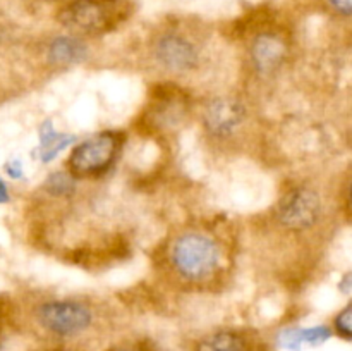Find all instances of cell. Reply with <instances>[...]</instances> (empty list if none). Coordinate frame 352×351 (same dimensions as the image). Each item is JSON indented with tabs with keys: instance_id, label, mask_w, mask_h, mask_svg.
<instances>
[{
	"instance_id": "obj_1",
	"label": "cell",
	"mask_w": 352,
	"mask_h": 351,
	"mask_svg": "<svg viewBox=\"0 0 352 351\" xmlns=\"http://www.w3.org/2000/svg\"><path fill=\"white\" fill-rule=\"evenodd\" d=\"M170 264L186 281H208L222 264V250L210 234L189 231L175 237L170 248Z\"/></svg>"
},
{
	"instance_id": "obj_2",
	"label": "cell",
	"mask_w": 352,
	"mask_h": 351,
	"mask_svg": "<svg viewBox=\"0 0 352 351\" xmlns=\"http://www.w3.org/2000/svg\"><path fill=\"white\" fill-rule=\"evenodd\" d=\"M122 147V134L113 131L93 134L72 148L67 171L76 178H93L109 171Z\"/></svg>"
},
{
	"instance_id": "obj_3",
	"label": "cell",
	"mask_w": 352,
	"mask_h": 351,
	"mask_svg": "<svg viewBox=\"0 0 352 351\" xmlns=\"http://www.w3.org/2000/svg\"><path fill=\"white\" fill-rule=\"evenodd\" d=\"M275 215L280 226L287 231L302 233L313 229L323 219L322 196L308 186L289 189L278 202Z\"/></svg>"
},
{
	"instance_id": "obj_4",
	"label": "cell",
	"mask_w": 352,
	"mask_h": 351,
	"mask_svg": "<svg viewBox=\"0 0 352 351\" xmlns=\"http://www.w3.org/2000/svg\"><path fill=\"white\" fill-rule=\"evenodd\" d=\"M38 322L57 337H74L89 329L93 313L85 303L74 299H55L38 308Z\"/></svg>"
},
{
	"instance_id": "obj_5",
	"label": "cell",
	"mask_w": 352,
	"mask_h": 351,
	"mask_svg": "<svg viewBox=\"0 0 352 351\" xmlns=\"http://www.w3.org/2000/svg\"><path fill=\"white\" fill-rule=\"evenodd\" d=\"M62 26L78 34H98L113 24V0H74L58 14Z\"/></svg>"
},
{
	"instance_id": "obj_6",
	"label": "cell",
	"mask_w": 352,
	"mask_h": 351,
	"mask_svg": "<svg viewBox=\"0 0 352 351\" xmlns=\"http://www.w3.org/2000/svg\"><path fill=\"white\" fill-rule=\"evenodd\" d=\"M153 57L170 72H189L198 67L199 48L181 31H164L153 41Z\"/></svg>"
},
{
	"instance_id": "obj_7",
	"label": "cell",
	"mask_w": 352,
	"mask_h": 351,
	"mask_svg": "<svg viewBox=\"0 0 352 351\" xmlns=\"http://www.w3.org/2000/svg\"><path fill=\"white\" fill-rule=\"evenodd\" d=\"M246 119L243 103L230 96H220L205 107L203 123L206 131L217 138H227L236 133Z\"/></svg>"
},
{
	"instance_id": "obj_8",
	"label": "cell",
	"mask_w": 352,
	"mask_h": 351,
	"mask_svg": "<svg viewBox=\"0 0 352 351\" xmlns=\"http://www.w3.org/2000/svg\"><path fill=\"white\" fill-rule=\"evenodd\" d=\"M289 54V45L285 38L278 33L265 31L253 40L250 48V57L254 69L261 74H272L284 65Z\"/></svg>"
},
{
	"instance_id": "obj_9",
	"label": "cell",
	"mask_w": 352,
	"mask_h": 351,
	"mask_svg": "<svg viewBox=\"0 0 352 351\" xmlns=\"http://www.w3.org/2000/svg\"><path fill=\"white\" fill-rule=\"evenodd\" d=\"M88 55V47L78 34H58L48 41L47 58L52 65L67 67L81 64Z\"/></svg>"
},
{
	"instance_id": "obj_10",
	"label": "cell",
	"mask_w": 352,
	"mask_h": 351,
	"mask_svg": "<svg viewBox=\"0 0 352 351\" xmlns=\"http://www.w3.org/2000/svg\"><path fill=\"white\" fill-rule=\"evenodd\" d=\"M38 136H40V147H38V157H40L41 162L48 164L54 158L58 157V153L65 150V148L71 147L76 141V138L72 134H64L58 133L55 129L54 123L52 120H45L40 126V131H38Z\"/></svg>"
},
{
	"instance_id": "obj_11",
	"label": "cell",
	"mask_w": 352,
	"mask_h": 351,
	"mask_svg": "<svg viewBox=\"0 0 352 351\" xmlns=\"http://www.w3.org/2000/svg\"><path fill=\"white\" fill-rule=\"evenodd\" d=\"M195 351H250L246 337L236 330H217L196 343Z\"/></svg>"
},
{
	"instance_id": "obj_12",
	"label": "cell",
	"mask_w": 352,
	"mask_h": 351,
	"mask_svg": "<svg viewBox=\"0 0 352 351\" xmlns=\"http://www.w3.org/2000/svg\"><path fill=\"white\" fill-rule=\"evenodd\" d=\"M330 336L327 327H311V329H291L280 336V344L287 350H299L305 344H320Z\"/></svg>"
},
{
	"instance_id": "obj_13",
	"label": "cell",
	"mask_w": 352,
	"mask_h": 351,
	"mask_svg": "<svg viewBox=\"0 0 352 351\" xmlns=\"http://www.w3.org/2000/svg\"><path fill=\"white\" fill-rule=\"evenodd\" d=\"M45 189L50 195L58 196V198H65L71 196L76 191V176H72L69 171H58L54 172L45 181Z\"/></svg>"
},
{
	"instance_id": "obj_14",
	"label": "cell",
	"mask_w": 352,
	"mask_h": 351,
	"mask_svg": "<svg viewBox=\"0 0 352 351\" xmlns=\"http://www.w3.org/2000/svg\"><path fill=\"white\" fill-rule=\"evenodd\" d=\"M333 330L344 339H352V301L347 303L333 319Z\"/></svg>"
},
{
	"instance_id": "obj_15",
	"label": "cell",
	"mask_w": 352,
	"mask_h": 351,
	"mask_svg": "<svg viewBox=\"0 0 352 351\" xmlns=\"http://www.w3.org/2000/svg\"><path fill=\"white\" fill-rule=\"evenodd\" d=\"M323 3L339 19L352 21V0H323Z\"/></svg>"
},
{
	"instance_id": "obj_16",
	"label": "cell",
	"mask_w": 352,
	"mask_h": 351,
	"mask_svg": "<svg viewBox=\"0 0 352 351\" xmlns=\"http://www.w3.org/2000/svg\"><path fill=\"white\" fill-rule=\"evenodd\" d=\"M342 210L349 219H352V174L347 178L342 188Z\"/></svg>"
},
{
	"instance_id": "obj_17",
	"label": "cell",
	"mask_w": 352,
	"mask_h": 351,
	"mask_svg": "<svg viewBox=\"0 0 352 351\" xmlns=\"http://www.w3.org/2000/svg\"><path fill=\"white\" fill-rule=\"evenodd\" d=\"M3 169H6V174L12 179L23 178V174H24L23 164H21V160H17V158H12V160L7 162L6 167Z\"/></svg>"
},
{
	"instance_id": "obj_18",
	"label": "cell",
	"mask_w": 352,
	"mask_h": 351,
	"mask_svg": "<svg viewBox=\"0 0 352 351\" xmlns=\"http://www.w3.org/2000/svg\"><path fill=\"white\" fill-rule=\"evenodd\" d=\"M346 138H347V143H349V147L352 148V107L346 119Z\"/></svg>"
},
{
	"instance_id": "obj_19",
	"label": "cell",
	"mask_w": 352,
	"mask_h": 351,
	"mask_svg": "<svg viewBox=\"0 0 352 351\" xmlns=\"http://www.w3.org/2000/svg\"><path fill=\"white\" fill-rule=\"evenodd\" d=\"M9 198L10 196H9V189H7V184L3 182V179L0 178V205L9 202Z\"/></svg>"
},
{
	"instance_id": "obj_20",
	"label": "cell",
	"mask_w": 352,
	"mask_h": 351,
	"mask_svg": "<svg viewBox=\"0 0 352 351\" xmlns=\"http://www.w3.org/2000/svg\"><path fill=\"white\" fill-rule=\"evenodd\" d=\"M112 351H136V350H131V348H116Z\"/></svg>"
},
{
	"instance_id": "obj_21",
	"label": "cell",
	"mask_w": 352,
	"mask_h": 351,
	"mask_svg": "<svg viewBox=\"0 0 352 351\" xmlns=\"http://www.w3.org/2000/svg\"><path fill=\"white\" fill-rule=\"evenodd\" d=\"M60 351H65V350H60Z\"/></svg>"
}]
</instances>
